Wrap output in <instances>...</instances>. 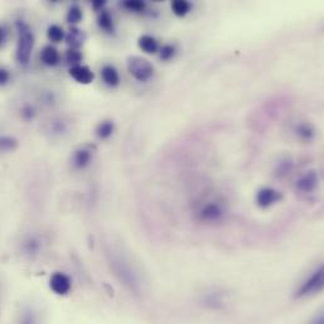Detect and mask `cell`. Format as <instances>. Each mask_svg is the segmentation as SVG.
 <instances>
[{"label": "cell", "mask_w": 324, "mask_h": 324, "mask_svg": "<svg viewBox=\"0 0 324 324\" xmlns=\"http://www.w3.org/2000/svg\"><path fill=\"white\" fill-rule=\"evenodd\" d=\"M82 9L78 6H72L67 13V22L70 24H77L82 19Z\"/></svg>", "instance_id": "21"}, {"label": "cell", "mask_w": 324, "mask_h": 324, "mask_svg": "<svg viewBox=\"0 0 324 324\" xmlns=\"http://www.w3.org/2000/svg\"><path fill=\"white\" fill-rule=\"evenodd\" d=\"M11 80V73L6 68L0 67V86H4L9 82Z\"/></svg>", "instance_id": "26"}, {"label": "cell", "mask_w": 324, "mask_h": 324, "mask_svg": "<svg viewBox=\"0 0 324 324\" xmlns=\"http://www.w3.org/2000/svg\"><path fill=\"white\" fill-rule=\"evenodd\" d=\"M70 75L73 80L77 81L78 83H82V85H88V83L92 82L95 78L94 72H92L87 66H82V65L71 67Z\"/></svg>", "instance_id": "5"}, {"label": "cell", "mask_w": 324, "mask_h": 324, "mask_svg": "<svg viewBox=\"0 0 324 324\" xmlns=\"http://www.w3.org/2000/svg\"><path fill=\"white\" fill-rule=\"evenodd\" d=\"M50 286L58 295H66L71 290L70 277L66 274H63V272H55L51 276Z\"/></svg>", "instance_id": "4"}, {"label": "cell", "mask_w": 324, "mask_h": 324, "mask_svg": "<svg viewBox=\"0 0 324 324\" xmlns=\"http://www.w3.org/2000/svg\"><path fill=\"white\" fill-rule=\"evenodd\" d=\"M112 132H114V122L111 120H106V121H102L97 125L96 135L100 139H107V137L111 136Z\"/></svg>", "instance_id": "15"}, {"label": "cell", "mask_w": 324, "mask_h": 324, "mask_svg": "<svg viewBox=\"0 0 324 324\" xmlns=\"http://www.w3.org/2000/svg\"><path fill=\"white\" fill-rule=\"evenodd\" d=\"M97 23H99L100 28L104 29L105 32H109V33L114 32V22H112V17L110 16L109 12L101 11Z\"/></svg>", "instance_id": "16"}, {"label": "cell", "mask_w": 324, "mask_h": 324, "mask_svg": "<svg viewBox=\"0 0 324 324\" xmlns=\"http://www.w3.org/2000/svg\"><path fill=\"white\" fill-rule=\"evenodd\" d=\"M318 174L315 172H308L299 179L298 183H296V188L300 192H311L318 186Z\"/></svg>", "instance_id": "7"}, {"label": "cell", "mask_w": 324, "mask_h": 324, "mask_svg": "<svg viewBox=\"0 0 324 324\" xmlns=\"http://www.w3.org/2000/svg\"><path fill=\"white\" fill-rule=\"evenodd\" d=\"M41 60L46 66L53 67V66L57 65L58 61H60L58 51L56 50L55 47H52V46H46L41 52Z\"/></svg>", "instance_id": "10"}, {"label": "cell", "mask_w": 324, "mask_h": 324, "mask_svg": "<svg viewBox=\"0 0 324 324\" xmlns=\"http://www.w3.org/2000/svg\"><path fill=\"white\" fill-rule=\"evenodd\" d=\"M101 76L106 85L111 86V87H115V86L119 85L120 76L114 66H105L101 70Z\"/></svg>", "instance_id": "12"}, {"label": "cell", "mask_w": 324, "mask_h": 324, "mask_svg": "<svg viewBox=\"0 0 324 324\" xmlns=\"http://www.w3.org/2000/svg\"><path fill=\"white\" fill-rule=\"evenodd\" d=\"M139 47L146 53H155L158 51V42L151 36H141L139 38Z\"/></svg>", "instance_id": "13"}, {"label": "cell", "mask_w": 324, "mask_h": 324, "mask_svg": "<svg viewBox=\"0 0 324 324\" xmlns=\"http://www.w3.org/2000/svg\"><path fill=\"white\" fill-rule=\"evenodd\" d=\"M24 250H26L27 254L29 255L36 254L39 250V241L36 237H28V239L24 241Z\"/></svg>", "instance_id": "23"}, {"label": "cell", "mask_w": 324, "mask_h": 324, "mask_svg": "<svg viewBox=\"0 0 324 324\" xmlns=\"http://www.w3.org/2000/svg\"><path fill=\"white\" fill-rule=\"evenodd\" d=\"M65 38L67 41V43L71 46V50H78L85 43L86 34L83 33V31H81L78 28H71Z\"/></svg>", "instance_id": "8"}, {"label": "cell", "mask_w": 324, "mask_h": 324, "mask_svg": "<svg viewBox=\"0 0 324 324\" xmlns=\"http://www.w3.org/2000/svg\"><path fill=\"white\" fill-rule=\"evenodd\" d=\"M18 148V140L12 136H0V153H9Z\"/></svg>", "instance_id": "18"}, {"label": "cell", "mask_w": 324, "mask_h": 324, "mask_svg": "<svg viewBox=\"0 0 324 324\" xmlns=\"http://www.w3.org/2000/svg\"><path fill=\"white\" fill-rule=\"evenodd\" d=\"M314 324H323V319H321V316H319L318 321H316V323H314Z\"/></svg>", "instance_id": "30"}, {"label": "cell", "mask_w": 324, "mask_h": 324, "mask_svg": "<svg viewBox=\"0 0 324 324\" xmlns=\"http://www.w3.org/2000/svg\"><path fill=\"white\" fill-rule=\"evenodd\" d=\"M66 61H67L68 65H71V67L73 66H78L80 62L82 61V55L78 50H70L66 55Z\"/></svg>", "instance_id": "22"}, {"label": "cell", "mask_w": 324, "mask_h": 324, "mask_svg": "<svg viewBox=\"0 0 324 324\" xmlns=\"http://www.w3.org/2000/svg\"><path fill=\"white\" fill-rule=\"evenodd\" d=\"M19 31V38L18 44H17V61L21 65L26 66L28 65L29 60H31L32 51L34 47V36L28 28L27 24L23 22H18L17 23Z\"/></svg>", "instance_id": "1"}, {"label": "cell", "mask_w": 324, "mask_h": 324, "mask_svg": "<svg viewBox=\"0 0 324 324\" xmlns=\"http://www.w3.org/2000/svg\"><path fill=\"white\" fill-rule=\"evenodd\" d=\"M6 37H7L6 31H4L3 27H0V46L4 43V41H6Z\"/></svg>", "instance_id": "29"}, {"label": "cell", "mask_w": 324, "mask_h": 324, "mask_svg": "<svg viewBox=\"0 0 324 324\" xmlns=\"http://www.w3.org/2000/svg\"><path fill=\"white\" fill-rule=\"evenodd\" d=\"M124 7L126 9H129V11L141 12L145 8V4H144V2H140V0H129V2H125Z\"/></svg>", "instance_id": "24"}, {"label": "cell", "mask_w": 324, "mask_h": 324, "mask_svg": "<svg viewBox=\"0 0 324 324\" xmlns=\"http://www.w3.org/2000/svg\"><path fill=\"white\" fill-rule=\"evenodd\" d=\"M91 161V151L87 149H80L75 153L73 156V163L75 167L78 169H83L90 164Z\"/></svg>", "instance_id": "14"}, {"label": "cell", "mask_w": 324, "mask_h": 324, "mask_svg": "<svg viewBox=\"0 0 324 324\" xmlns=\"http://www.w3.org/2000/svg\"><path fill=\"white\" fill-rule=\"evenodd\" d=\"M222 217V208L216 203H208L201 211V218L203 221H217Z\"/></svg>", "instance_id": "9"}, {"label": "cell", "mask_w": 324, "mask_h": 324, "mask_svg": "<svg viewBox=\"0 0 324 324\" xmlns=\"http://www.w3.org/2000/svg\"><path fill=\"white\" fill-rule=\"evenodd\" d=\"M47 34L48 38L52 42H55V43H58V42H61L66 37L63 29L61 28L60 26H56V24H53V26H51L50 28H48Z\"/></svg>", "instance_id": "20"}, {"label": "cell", "mask_w": 324, "mask_h": 324, "mask_svg": "<svg viewBox=\"0 0 324 324\" xmlns=\"http://www.w3.org/2000/svg\"><path fill=\"white\" fill-rule=\"evenodd\" d=\"M174 53H176V48H174L173 46H169V44H167V46L161 47L160 58L164 61L171 60V58L174 56Z\"/></svg>", "instance_id": "25"}, {"label": "cell", "mask_w": 324, "mask_h": 324, "mask_svg": "<svg viewBox=\"0 0 324 324\" xmlns=\"http://www.w3.org/2000/svg\"><path fill=\"white\" fill-rule=\"evenodd\" d=\"M323 286V269L319 267L315 272L310 275V276L301 284V286L298 290V296H308L311 294L318 293Z\"/></svg>", "instance_id": "3"}, {"label": "cell", "mask_w": 324, "mask_h": 324, "mask_svg": "<svg viewBox=\"0 0 324 324\" xmlns=\"http://www.w3.org/2000/svg\"><path fill=\"white\" fill-rule=\"evenodd\" d=\"M22 115H23V117H26V119H32L34 115L33 112V109H32L31 106H26L23 109V112H22Z\"/></svg>", "instance_id": "28"}, {"label": "cell", "mask_w": 324, "mask_h": 324, "mask_svg": "<svg viewBox=\"0 0 324 324\" xmlns=\"http://www.w3.org/2000/svg\"><path fill=\"white\" fill-rule=\"evenodd\" d=\"M172 11L177 17L187 16L191 11V4L186 0H174L172 3Z\"/></svg>", "instance_id": "17"}, {"label": "cell", "mask_w": 324, "mask_h": 324, "mask_svg": "<svg viewBox=\"0 0 324 324\" xmlns=\"http://www.w3.org/2000/svg\"><path fill=\"white\" fill-rule=\"evenodd\" d=\"M127 71L135 80L140 82H146L154 75V67L148 60L137 56H131L127 58Z\"/></svg>", "instance_id": "2"}, {"label": "cell", "mask_w": 324, "mask_h": 324, "mask_svg": "<svg viewBox=\"0 0 324 324\" xmlns=\"http://www.w3.org/2000/svg\"><path fill=\"white\" fill-rule=\"evenodd\" d=\"M280 200V195L272 188H262L256 196V202L260 207H269Z\"/></svg>", "instance_id": "6"}, {"label": "cell", "mask_w": 324, "mask_h": 324, "mask_svg": "<svg viewBox=\"0 0 324 324\" xmlns=\"http://www.w3.org/2000/svg\"><path fill=\"white\" fill-rule=\"evenodd\" d=\"M16 324H39V315L32 306H27L18 315Z\"/></svg>", "instance_id": "11"}, {"label": "cell", "mask_w": 324, "mask_h": 324, "mask_svg": "<svg viewBox=\"0 0 324 324\" xmlns=\"http://www.w3.org/2000/svg\"><path fill=\"white\" fill-rule=\"evenodd\" d=\"M105 4H106V2H104V0H95V2H92V7H94L95 11L97 12H101V9L104 8Z\"/></svg>", "instance_id": "27"}, {"label": "cell", "mask_w": 324, "mask_h": 324, "mask_svg": "<svg viewBox=\"0 0 324 324\" xmlns=\"http://www.w3.org/2000/svg\"><path fill=\"white\" fill-rule=\"evenodd\" d=\"M296 134H298L303 140H310L311 137L314 136V129L311 127L310 124L303 122V124H300L296 127Z\"/></svg>", "instance_id": "19"}]
</instances>
